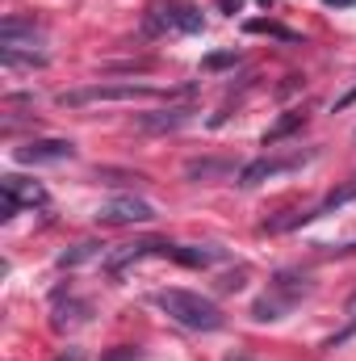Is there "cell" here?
Returning <instances> with one entry per match:
<instances>
[{
	"mask_svg": "<svg viewBox=\"0 0 356 361\" xmlns=\"http://www.w3.org/2000/svg\"><path fill=\"white\" fill-rule=\"evenodd\" d=\"M289 169H298V160H252V164H243V169H239V185H243V189H252V185L276 177V173H289Z\"/></svg>",
	"mask_w": 356,
	"mask_h": 361,
	"instance_id": "obj_8",
	"label": "cell"
},
{
	"mask_svg": "<svg viewBox=\"0 0 356 361\" xmlns=\"http://www.w3.org/2000/svg\"><path fill=\"white\" fill-rule=\"evenodd\" d=\"M164 257H172L177 265H189V269H210V265L227 261V252L214 248V244H168Z\"/></svg>",
	"mask_w": 356,
	"mask_h": 361,
	"instance_id": "obj_5",
	"label": "cell"
},
{
	"mask_svg": "<svg viewBox=\"0 0 356 361\" xmlns=\"http://www.w3.org/2000/svg\"><path fill=\"white\" fill-rule=\"evenodd\" d=\"M134 97H160V89L151 85H89V89L59 92V105L68 109H84V105H101V101H134Z\"/></svg>",
	"mask_w": 356,
	"mask_h": 361,
	"instance_id": "obj_2",
	"label": "cell"
},
{
	"mask_svg": "<svg viewBox=\"0 0 356 361\" xmlns=\"http://www.w3.org/2000/svg\"><path fill=\"white\" fill-rule=\"evenodd\" d=\"M298 126H306V114H298V109H293V114H285V118H276V126H268V135H265V147H268V143H281V139H285V135H293Z\"/></svg>",
	"mask_w": 356,
	"mask_h": 361,
	"instance_id": "obj_16",
	"label": "cell"
},
{
	"mask_svg": "<svg viewBox=\"0 0 356 361\" xmlns=\"http://www.w3.org/2000/svg\"><path fill=\"white\" fill-rule=\"evenodd\" d=\"M193 105H177V109H160V114H143L139 118V126L143 130H177V126H184V122H193Z\"/></svg>",
	"mask_w": 356,
	"mask_h": 361,
	"instance_id": "obj_9",
	"label": "cell"
},
{
	"mask_svg": "<svg viewBox=\"0 0 356 361\" xmlns=\"http://www.w3.org/2000/svg\"><path fill=\"white\" fill-rule=\"evenodd\" d=\"M227 361H252V357H248V353H231Z\"/></svg>",
	"mask_w": 356,
	"mask_h": 361,
	"instance_id": "obj_28",
	"label": "cell"
},
{
	"mask_svg": "<svg viewBox=\"0 0 356 361\" xmlns=\"http://www.w3.org/2000/svg\"><path fill=\"white\" fill-rule=\"evenodd\" d=\"M105 361H139V349L134 345H122V349H113Z\"/></svg>",
	"mask_w": 356,
	"mask_h": 361,
	"instance_id": "obj_22",
	"label": "cell"
},
{
	"mask_svg": "<svg viewBox=\"0 0 356 361\" xmlns=\"http://www.w3.org/2000/svg\"><path fill=\"white\" fill-rule=\"evenodd\" d=\"M352 197H356V180H352V185H344V189H336V193H331L319 210H310V219H319V214H327V210H336V206H348Z\"/></svg>",
	"mask_w": 356,
	"mask_h": 361,
	"instance_id": "obj_19",
	"label": "cell"
},
{
	"mask_svg": "<svg viewBox=\"0 0 356 361\" xmlns=\"http://www.w3.org/2000/svg\"><path fill=\"white\" fill-rule=\"evenodd\" d=\"M323 4H327V8H352L356 0H323Z\"/></svg>",
	"mask_w": 356,
	"mask_h": 361,
	"instance_id": "obj_27",
	"label": "cell"
},
{
	"mask_svg": "<svg viewBox=\"0 0 356 361\" xmlns=\"http://www.w3.org/2000/svg\"><path fill=\"white\" fill-rule=\"evenodd\" d=\"M96 180L101 185H143V173H122V169H96Z\"/></svg>",
	"mask_w": 356,
	"mask_h": 361,
	"instance_id": "obj_18",
	"label": "cell"
},
{
	"mask_svg": "<svg viewBox=\"0 0 356 361\" xmlns=\"http://www.w3.org/2000/svg\"><path fill=\"white\" fill-rule=\"evenodd\" d=\"M293 311V302L285 298V294H276L272 286H268V294H260L256 302H252V319H260V324H272V319H285Z\"/></svg>",
	"mask_w": 356,
	"mask_h": 361,
	"instance_id": "obj_10",
	"label": "cell"
},
{
	"mask_svg": "<svg viewBox=\"0 0 356 361\" xmlns=\"http://www.w3.org/2000/svg\"><path fill=\"white\" fill-rule=\"evenodd\" d=\"M155 307L168 311L180 328H193V332H218V328L227 324V315H222L210 298H201V294H193V290H160V294H155Z\"/></svg>",
	"mask_w": 356,
	"mask_h": 361,
	"instance_id": "obj_1",
	"label": "cell"
},
{
	"mask_svg": "<svg viewBox=\"0 0 356 361\" xmlns=\"http://www.w3.org/2000/svg\"><path fill=\"white\" fill-rule=\"evenodd\" d=\"M348 315H352V324H356V294H352V302H348Z\"/></svg>",
	"mask_w": 356,
	"mask_h": 361,
	"instance_id": "obj_29",
	"label": "cell"
},
{
	"mask_svg": "<svg viewBox=\"0 0 356 361\" xmlns=\"http://www.w3.org/2000/svg\"><path fill=\"white\" fill-rule=\"evenodd\" d=\"M243 30L248 34H268V38H281V42H302L289 25H281V21H265V17H252V21H243Z\"/></svg>",
	"mask_w": 356,
	"mask_h": 361,
	"instance_id": "obj_15",
	"label": "cell"
},
{
	"mask_svg": "<svg viewBox=\"0 0 356 361\" xmlns=\"http://www.w3.org/2000/svg\"><path fill=\"white\" fill-rule=\"evenodd\" d=\"M101 223H151L155 219V210L143 202V197H113L109 206H101V214H96Z\"/></svg>",
	"mask_w": 356,
	"mask_h": 361,
	"instance_id": "obj_6",
	"label": "cell"
},
{
	"mask_svg": "<svg viewBox=\"0 0 356 361\" xmlns=\"http://www.w3.org/2000/svg\"><path fill=\"white\" fill-rule=\"evenodd\" d=\"M235 173V164L231 160H189L184 164V177L189 180H222Z\"/></svg>",
	"mask_w": 356,
	"mask_h": 361,
	"instance_id": "obj_13",
	"label": "cell"
},
{
	"mask_svg": "<svg viewBox=\"0 0 356 361\" xmlns=\"http://www.w3.org/2000/svg\"><path fill=\"white\" fill-rule=\"evenodd\" d=\"M4 68H46V55H21V51H0Z\"/></svg>",
	"mask_w": 356,
	"mask_h": 361,
	"instance_id": "obj_20",
	"label": "cell"
},
{
	"mask_svg": "<svg viewBox=\"0 0 356 361\" xmlns=\"http://www.w3.org/2000/svg\"><path fill=\"white\" fill-rule=\"evenodd\" d=\"M92 257H101V244L84 240V244H76L72 252H63V257H59V269H76V265H84V261H92Z\"/></svg>",
	"mask_w": 356,
	"mask_h": 361,
	"instance_id": "obj_17",
	"label": "cell"
},
{
	"mask_svg": "<svg viewBox=\"0 0 356 361\" xmlns=\"http://www.w3.org/2000/svg\"><path fill=\"white\" fill-rule=\"evenodd\" d=\"M76 147L68 139H30L25 147H17V160L21 164H59V160H72Z\"/></svg>",
	"mask_w": 356,
	"mask_h": 361,
	"instance_id": "obj_4",
	"label": "cell"
},
{
	"mask_svg": "<svg viewBox=\"0 0 356 361\" xmlns=\"http://www.w3.org/2000/svg\"><path fill=\"white\" fill-rule=\"evenodd\" d=\"M243 8V0H218V13H227V17H235Z\"/></svg>",
	"mask_w": 356,
	"mask_h": 361,
	"instance_id": "obj_24",
	"label": "cell"
},
{
	"mask_svg": "<svg viewBox=\"0 0 356 361\" xmlns=\"http://www.w3.org/2000/svg\"><path fill=\"white\" fill-rule=\"evenodd\" d=\"M239 63V51H214L201 59V72H222V68H235Z\"/></svg>",
	"mask_w": 356,
	"mask_h": 361,
	"instance_id": "obj_21",
	"label": "cell"
},
{
	"mask_svg": "<svg viewBox=\"0 0 356 361\" xmlns=\"http://www.w3.org/2000/svg\"><path fill=\"white\" fill-rule=\"evenodd\" d=\"M272 290H276V294H285V298H289V302L298 307V302H302V298H306V294L314 290V281H310L306 273L281 269V273H276V277H272Z\"/></svg>",
	"mask_w": 356,
	"mask_h": 361,
	"instance_id": "obj_11",
	"label": "cell"
},
{
	"mask_svg": "<svg viewBox=\"0 0 356 361\" xmlns=\"http://www.w3.org/2000/svg\"><path fill=\"white\" fill-rule=\"evenodd\" d=\"M164 240H139V244H122L117 252H105V269L109 273H122L126 265H134V261H143V257H151V252H160L164 257Z\"/></svg>",
	"mask_w": 356,
	"mask_h": 361,
	"instance_id": "obj_7",
	"label": "cell"
},
{
	"mask_svg": "<svg viewBox=\"0 0 356 361\" xmlns=\"http://www.w3.org/2000/svg\"><path fill=\"white\" fill-rule=\"evenodd\" d=\"M55 361H84V353H80V349H72V353H59Z\"/></svg>",
	"mask_w": 356,
	"mask_h": 361,
	"instance_id": "obj_26",
	"label": "cell"
},
{
	"mask_svg": "<svg viewBox=\"0 0 356 361\" xmlns=\"http://www.w3.org/2000/svg\"><path fill=\"white\" fill-rule=\"evenodd\" d=\"M0 189H4V214L0 219H13L21 206H46V189L25 177H17V173H8L0 180Z\"/></svg>",
	"mask_w": 356,
	"mask_h": 361,
	"instance_id": "obj_3",
	"label": "cell"
},
{
	"mask_svg": "<svg viewBox=\"0 0 356 361\" xmlns=\"http://www.w3.org/2000/svg\"><path fill=\"white\" fill-rule=\"evenodd\" d=\"M356 101V89L352 92H344V97H340V101H336V109H348V105H352Z\"/></svg>",
	"mask_w": 356,
	"mask_h": 361,
	"instance_id": "obj_25",
	"label": "cell"
},
{
	"mask_svg": "<svg viewBox=\"0 0 356 361\" xmlns=\"http://www.w3.org/2000/svg\"><path fill=\"white\" fill-rule=\"evenodd\" d=\"M218 286H222V290H239V286H243V269H239V273H227Z\"/></svg>",
	"mask_w": 356,
	"mask_h": 361,
	"instance_id": "obj_23",
	"label": "cell"
},
{
	"mask_svg": "<svg viewBox=\"0 0 356 361\" xmlns=\"http://www.w3.org/2000/svg\"><path fill=\"white\" fill-rule=\"evenodd\" d=\"M168 21H172V30H184V34H201V13L193 8V4H184V0H177V4H168Z\"/></svg>",
	"mask_w": 356,
	"mask_h": 361,
	"instance_id": "obj_14",
	"label": "cell"
},
{
	"mask_svg": "<svg viewBox=\"0 0 356 361\" xmlns=\"http://www.w3.org/2000/svg\"><path fill=\"white\" fill-rule=\"evenodd\" d=\"M89 315H92V302H84V298H68V302H63V294L55 290V328L84 324Z\"/></svg>",
	"mask_w": 356,
	"mask_h": 361,
	"instance_id": "obj_12",
	"label": "cell"
}]
</instances>
